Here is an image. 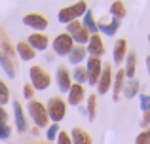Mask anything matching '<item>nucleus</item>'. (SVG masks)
Returning a JSON list of instances; mask_svg holds the SVG:
<instances>
[{
  "instance_id": "obj_1",
  "label": "nucleus",
  "mask_w": 150,
  "mask_h": 144,
  "mask_svg": "<svg viewBox=\"0 0 150 144\" xmlns=\"http://www.w3.org/2000/svg\"><path fill=\"white\" fill-rule=\"evenodd\" d=\"M88 10L89 8H88L86 2H76V4H72V6H67V8H63V10H59L57 19H59V23H63V25H69V23L76 21L80 15L84 17V13Z\"/></svg>"
},
{
  "instance_id": "obj_2",
  "label": "nucleus",
  "mask_w": 150,
  "mask_h": 144,
  "mask_svg": "<svg viewBox=\"0 0 150 144\" xmlns=\"http://www.w3.org/2000/svg\"><path fill=\"white\" fill-rule=\"evenodd\" d=\"M27 110H29V116L33 118V122H34L36 127H48V122H50L48 110H46V106L40 103V100L33 99L29 103V106H27Z\"/></svg>"
},
{
  "instance_id": "obj_3",
  "label": "nucleus",
  "mask_w": 150,
  "mask_h": 144,
  "mask_svg": "<svg viewBox=\"0 0 150 144\" xmlns=\"http://www.w3.org/2000/svg\"><path fill=\"white\" fill-rule=\"evenodd\" d=\"M67 34H69V36L74 40V44H78V46L88 44V42H89V36H91V34L88 32V29L82 25V21H78V19L67 25Z\"/></svg>"
},
{
  "instance_id": "obj_4",
  "label": "nucleus",
  "mask_w": 150,
  "mask_h": 144,
  "mask_svg": "<svg viewBox=\"0 0 150 144\" xmlns=\"http://www.w3.org/2000/svg\"><path fill=\"white\" fill-rule=\"evenodd\" d=\"M46 110H48V118L53 119V123H59L63 118H65V114H67L65 100H63L61 97H51V99L48 100Z\"/></svg>"
},
{
  "instance_id": "obj_5",
  "label": "nucleus",
  "mask_w": 150,
  "mask_h": 144,
  "mask_svg": "<svg viewBox=\"0 0 150 144\" xmlns=\"http://www.w3.org/2000/svg\"><path fill=\"white\" fill-rule=\"evenodd\" d=\"M29 76H30V85H33L34 89H48L50 87L51 78H50V74L46 72L42 67H38V65L30 67Z\"/></svg>"
},
{
  "instance_id": "obj_6",
  "label": "nucleus",
  "mask_w": 150,
  "mask_h": 144,
  "mask_svg": "<svg viewBox=\"0 0 150 144\" xmlns=\"http://www.w3.org/2000/svg\"><path fill=\"white\" fill-rule=\"evenodd\" d=\"M51 46H53L55 55L65 57V55H70V51L74 49V40L67 32H61V34L55 36V40H53V44H51Z\"/></svg>"
},
{
  "instance_id": "obj_7",
  "label": "nucleus",
  "mask_w": 150,
  "mask_h": 144,
  "mask_svg": "<svg viewBox=\"0 0 150 144\" xmlns=\"http://www.w3.org/2000/svg\"><path fill=\"white\" fill-rule=\"evenodd\" d=\"M97 93L99 95H106V93L112 89V68H110L108 63L103 65V72H101V78L97 81Z\"/></svg>"
},
{
  "instance_id": "obj_8",
  "label": "nucleus",
  "mask_w": 150,
  "mask_h": 144,
  "mask_svg": "<svg viewBox=\"0 0 150 144\" xmlns=\"http://www.w3.org/2000/svg\"><path fill=\"white\" fill-rule=\"evenodd\" d=\"M86 72H88V84L97 85V81H99V78H101V72H103V61L95 59V57H89Z\"/></svg>"
},
{
  "instance_id": "obj_9",
  "label": "nucleus",
  "mask_w": 150,
  "mask_h": 144,
  "mask_svg": "<svg viewBox=\"0 0 150 144\" xmlns=\"http://www.w3.org/2000/svg\"><path fill=\"white\" fill-rule=\"evenodd\" d=\"M23 25L38 30V32H42V30L48 29V19H46L44 15H40V13H27L25 17H23Z\"/></svg>"
},
{
  "instance_id": "obj_10",
  "label": "nucleus",
  "mask_w": 150,
  "mask_h": 144,
  "mask_svg": "<svg viewBox=\"0 0 150 144\" xmlns=\"http://www.w3.org/2000/svg\"><path fill=\"white\" fill-rule=\"evenodd\" d=\"M88 53L95 59H99L101 55H105V42L99 34H91L89 36V42H88Z\"/></svg>"
},
{
  "instance_id": "obj_11",
  "label": "nucleus",
  "mask_w": 150,
  "mask_h": 144,
  "mask_svg": "<svg viewBox=\"0 0 150 144\" xmlns=\"http://www.w3.org/2000/svg\"><path fill=\"white\" fill-rule=\"evenodd\" d=\"M27 44H29L34 51H44V49H48V46H50V38L46 36V34H42V32H33L29 38H27Z\"/></svg>"
},
{
  "instance_id": "obj_12",
  "label": "nucleus",
  "mask_w": 150,
  "mask_h": 144,
  "mask_svg": "<svg viewBox=\"0 0 150 144\" xmlns=\"http://www.w3.org/2000/svg\"><path fill=\"white\" fill-rule=\"evenodd\" d=\"M125 55H127V42H125V38H118V40L114 42L112 61L116 65H122L125 61Z\"/></svg>"
},
{
  "instance_id": "obj_13",
  "label": "nucleus",
  "mask_w": 150,
  "mask_h": 144,
  "mask_svg": "<svg viewBox=\"0 0 150 144\" xmlns=\"http://www.w3.org/2000/svg\"><path fill=\"white\" fill-rule=\"evenodd\" d=\"M13 119H15V127H17L19 133L29 131V125H27V116H25V112H23V106L17 103V100H13Z\"/></svg>"
},
{
  "instance_id": "obj_14",
  "label": "nucleus",
  "mask_w": 150,
  "mask_h": 144,
  "mask_svg": "<svg viewBox=\"0 0 150 144\" xmlns=\"http://www.w3.org/2000/svg\"><path fill=\"white\" fill-rule=\"evenodd\" d=\"M55 80H57L59 91H61V93H69L70 85H72V78H70V74H69V70H67L65 67H59V68H57Z\"/></svg>"
},
{
  "instance_id": "obj_15",
  "label": "nucleus",
  "mask_w": 150,
  "mask_h": 144,
  "mask_svg": "<svg viewBox=\"0 0 150 144\" xmlns=\"http://www.w3.org/2000/svg\"><path fill=\"white\" fill-rule=\"evenodd\" d=\"M67 95H69V104H72V106H80V103L84 100V97H86V89H84V85H80V84H72Z\"/></svg>"
},
{
  "instance_id": "obj_16",
  "label": "nucleus",
  "mask_w": 150,
  "mask_h": 144,
  "mask_svg": "<svg viewBox=\"0 0 150 144\" xmlns=\"http://www.w3.org/2000/svg\"><path fill=\"white\" fill-rule=\"evenodd\" d=\"M124 85H125V74H124V68H118L116 76L112 78V97H114V100L120 99L122 91H124Z\"/></svg>"
},
{
  "instance_id": "obj_17",
  "label": "nucleus",
  "mask_w": 150,
  "mask_h": 144,
  "mask_svg": "<svg viewBox=\"0 0 150 144\" xmlns=\"http://www.w3.org/2000/svg\"><path fill=\"white\" fill-rule=\"evenodd\" d=\"M70 140H72V144H93L91 135H89L86 129H82V127H74L72 129Z\"/></svg>"
},
{
  "instance_id": "obj_18",
  "label": "nucleus",
  "mask_w": 150,
  "mask_h": 144,
  "mask_svg": "<svg viewBox=\"0 0 150 144\" xmlns=\"http://www.w3.org/2000/svg\"><path fill=\"white\" fill-rule=\"evenodd\" d=\"M118 29H120V21L114 19V17L110 19V23H105V21L97 23V32H103V34H106V36H114Z\"/></svg>"
},
{
  "instance_id": "obj_19",
  "label": "nucleus",
  "mask_w": 150,
  "mask_h": 144,
  "mask_svg": "<svg viewBox=\"0 0 150 144\" xmlns=\"http://www.w3.org/2000/svg\"><path fill=\"white\" fill-rule=\"evenodd\" d=\"M135 70H137V53L135 51H129L127 55H125V68H124L125 78H131V80H133Z\"/></svg>"
},
{
  "instance_id": "obj_20",
  "label": "nucleus",
  "mask_w": 150,
  "mask_h": 144,
  "mask_svg": "<svg viewBox=\"0 0 150 144\" xmlns=\"http://www.w3.org/2000/svg\"><path fill=\"white\" fill-rule=\"evenodd\" d=\"M15 53H17L23 61H33L34 57H36V51H34V49L30 48L27 42H19L17 48H15Z\"/></svg>"
},
{
  "instance_id": "obj_21",
  "label": "nucleus",
  "mask_w": 150,
  "mask_h": 144,
  "mask_svg": "<svg viewBox=\"0 0 150 144\" xmlns=\"http://www.w3.org/2000/svg\"><path fill=\"white\" fill-rule=\"evenodd\" d=\"M86 55H88V49H86L84 46H74V49L70 51L69 59H70V63H72V65H76V67H78V65L86 59Z\"/></svg>"
},
{
  "instance_id": "obj_22",
  "label": "nucleus",
  "mask_w": 150,
  "mask_h": 144,
  "mask_svg": "<svg viewBox=\"0 0 150 144\" xmlns=\"http://www.w3.org/2000/svg\"><path fill=\"white\" fill-rule=\"evenodd\" d=\"M0 67H2L4 72L8 74V78H15V63L8 55H4L2 51H0Z\"/></svg>"
},
{
  "instance_id": "obj_23",
  "label": "nucleus",
  "mask_w": 150,
  "mask_h": 144,
  "mask_svg": "<svg viewBox=\"0 0 150 144\" xmlns=\"http://www.w3.org/2000/svg\"><path fill=\"white\" fill-rule=\"evenodd\" d=\"M125 13H127V10H125V4L124 2L116 0V2L110 4V15H112L114 19H118V21H120L122 17H125Z\"/></svg>"
},
{
  "instance_id": "obj_24",
  "label": "nucleus",
  "mask_w": 150,
  "mask_h": 144,
  "mask_svg": "<svg viewBox=\"0 0 150 144\" xmlns=\"http://www.w3.org/2000/svg\"><path fill=\"white\" fill-rule=\"evenodd\" d=\"M82 25L88 29L89 34H97V23H95V19H93V11L91 10H88L84 13V21H82Z\"/></svg>"
},
{
  "instance_id": "obj_25",
  "label": "nucleus",
  "mask_w": 150,
  "mask_h": 144,
  "mask_svg": "<svg viewBox=\"0 0 150 144\" xmlns=\"http://www.w3.org/2000/svg\"><path fill=\"white\" fill-rule=\"evenodd\" d=\"M122 93H124L125 99H133V97H135L137 93H139V81H137L135 78H133V80L129 81V84H125V85H124V91H122Z\"/></svg>"
},
{
  "instance_id": "obj_26",
  "label": "nucleus",
  "mask_w": 150,
  "mask_h": 144,
  "mask_svg": "<svg viewBox=\"0 0 150 144\" xmlns=\"http://www.w3.org/2000/svg\"><path fill=\"white\" fill-rule=\"evenodd\" d=\"M95 112H97V95H89L88 97V118H89V122L95 119Z\"/></svg>"
},
{
  "instance_id": "obj_27",
  "label": "nucleus",
  "mask_w": 150,
  "mask_h": 144,
  "mask_svg": "<svg viewBox=\"0 0 150 144\" xmlns=\"http://www.w3.org/2000/svg\"><path fill=\"white\" fill-rule=\"evenodd\" d=\"M72 76H74V80H76V84H84V81H88V72H86V68L84 67H76L72 70Z\"/></svg>"
},
{
  "instance_id": "obj_28",
  "label": "nucleus",
  "mask_w": 150,
  "mask_h": 144,
  "mask_svg": "<svg viewBox=\"0 0 150 144\" xmlns=\"http://www.w3.org/2000/svg\"><path fill=\"white\" fill-rule=\"evenodd\" d=\"M8 103H10V89L4 84V80H0V106H4Z\"/></svg>"
},
{
  "instance_id": "obj_29",
  "label": "nucleus",
  "mask_w": 150,
  "mask_h": 144,
  "mask_svg": "<svg viewBox=\"0 0 150 144\" xmlns=\"http://www.w3.org/2000/svg\"><path fill=\"white\" fill-rule=\"evenodd\" d=\"M57 131H61L59 129V123H51V125L48 127V133H46V138H48V142H51V140H55L57 138Z\"/></svg>"
},
{
  "instance_id": "obj_30",
  "label": "nucleus",
  "mask_w": 150,
  "mask_h": 144,
  "mask_svg": "<svg viewBox=\"0 0 150 144\" xmlns=\"http://www.w3.org/2000/svg\"><path fill=\"white\" fill-rule=\"evenodd\" d=\"M135 144H150V129L146 131H141L135 138Z\"/></svg>"
},
{
  "instance_id": "obj_31",
  "label": "nucleus",
  "mask_w": 150,
  "mask_h": 144,
  "mask_svg": "<svg viewBox=\"0 0 150 144\" xmlns=\"http://www.w3.org/2000/svg\"><path fill=\"white\" fill-rule=\"evenodd\" d=\"M57 144H72V140H70V135L65 133V131H59V135H57Z\"/></svg>"
},
{
  "instance_id": "obj_32",
  "label": "nucleus",
  "mask_w": 150,
  "mask_h": 144,
  "mask_svg": "<svg viewBox=\"0 0 150 144\" xmlns=\"http://www.w3.org/2000/svg\"><path fill=\"white\" fill-rule=\"evenodd\" d=\"M11 135V127L8 123H0V138H8Z\"/></svg>"
},
{
  "instance_id": "obj_33",
  "label": "nucleus",
  "mask_w": 150,
  "mask_h": 144,
  "mask_svg": "<svg viewBox=\"0 0 150 144\" xmlns=\"http://www.w3.org/2000/svg\"><path fill=\"white\" fill-rule=\"evenodd\" d=\"M141 110L143 112L150 110V95H141Z\"/></svg>"
},
{
  "instance_id": "obj_34",
  "label": "nucleus",
  "mask_w": 150,
  "mask_h": 144,
  "mask_svg": "<svg viewBox=\"0 0 150 144\" xmlns=\"http://www.w3.org/2000/svg\"><path fill=\"white\" fill-rule=\"evenodd\" d=\"M23 95H25V99L33 100V95H34V87L30 84H25L23 85Z\"/></svg>"
},
{
  "instance_id": "obj_35",
  "label": "nucleus",
  "mask_w": 150,
  "mask_h": 144,
  "mask_svg": "<svg viewBox=\"0 0 150 144\" xmlns=\"http://www.w3.org/2000/svg\"><path fill=\"white\" fill-rule=\"evenodd\" d=\"M143 125H144V127H146V125L150 127V110H148V112H144V118H143Z\"/></svg>"
},
{
  "instance_id": "obj_36",
  "label": "nucleus",
  "mask_w": 150,
  "mask_h": 144,
  "mask_svg": "<svg viewBox=\"0 0 150 144\" xmlns=\"http://www.w3.org/2000/svg\"><path fill=\"white\" fill-rule=\"evenodd\" d=\"M146 68H148V74H150V55L146 57Z\"/></svg>"
},
{
  "instance_id": "obj_37",
  "label": "nucleus",
  "mask_w": 150,
  "mask_h": 144,
  "mask_svg": "<svg viewBox=\"0 0 150 144\" xmlns=\"http://www.w3.org/2000/svg\"><path fill=\"white\" fill-rule=\"evenodd\" d=\"M148 42H150V34H148Z\"/></svg>"
},
{
  "instance_id": "obj_38",
  "label": "nucleus",
  "mask_w": 150,
  "mask_h": 144,
  "mask_svg": "<svg viewBox=\"0 0 150 144\" xmlns=\"http://www.w3.org/2000/svg\"><path fill=\"white\" fill-rule=\"evenodd\" d=\"M44 144H50V142H44Z\"/></svg>"
}]
</instances>
